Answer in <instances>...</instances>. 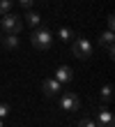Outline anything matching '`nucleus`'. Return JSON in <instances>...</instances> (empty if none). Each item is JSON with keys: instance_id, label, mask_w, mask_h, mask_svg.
Masks as SVG:
<instances>
[{"instance_id": "f3484780", "label": "nucleus", "mask_w": 115, "mask_h": 127, "mask_svg": "<svg viewBox=\"0 0 115 127\" xmlns=\"http://www.w3.org/2000/svg\"><path fill=\"white\" fill-rule=\"evenodd\" d=\"M0 127H2V118H0Z\"/></svg>"}, {"instance_id": "7ed1b4c3", "label": "nucleus", "mask_w": 115, "mask_h": 127, "mask_svg": "<svg viewBox=\"0 0 115 127\" xmlns=\"http://www.w3.org/2000/svg\"><path fill=\"white\" fill-rule=\"evenodd\" d=\"M71 53L76 58H90L92 56V42L85 39V37H76L71 42Z\"/></svg>"}, {"instance_id": "20e7f679", "label": "nucleus", "mask_w": 115, "mask_h": 127, "mask_svg": "<svg viewBox=\"0 0 115 127\" xmlns=\"http://www.w3.org/2000/svg\"><path fill=\"white\" fill-rule=\"evenodd\" d=\"M60 106H62V111H78L81 106V99H78V95L76 93H65L62 97H60Z\"/></svg>"}, {"instance_id": "39448f33", "label": "nucleus", "mask_w": 115, "mask_h": 127, "mask_svg": "<svg viewBox=\"0 0 115 127\" xmlns=\"http://www.w3.org/2000/svg\"><path fill=\"white\" fill-rule=\"evenodd\" d=\"M97 127H115V118H113V113L106 106H101L99 109V113H97Z\"/></svg>"}, {"instance_id": "ddd939ff", "label": "nucleus", "mask_w": 115, "mask_h": 127, "mask_svg": "<svg viewBox=\"0 0 115 127\" xmlns=\"http://www.w3.org/2000/svg\"><path fill=\"white\" fill-rule=\"evenodd\" d=\"M78 127H97V123L92 120V118H81V120H78Z\"/></svg>"}, {"instance_id": "6e6552de", "label": "nucleus", "mask_w": 115, "mask_h": 127, "mask_svg": "<svg viewBox=\"0 0 115 127\" xmlns=\"http://www.w3.org/2000/svg\"><path fill=\"white\" fill-rule=\"evenodd\" d=\"M0 39H2V46L5 49H19V37L16 35L7 32V37H0Z\"/></svg>"}, {"instance_id": "f8f14e48", "label": "nucleus", "mask_w": 115, "mask_h": 127, "mask_svg": "<svg viewBox=\"0 0 115 127\" xmlns=\"http://www.w3.org/2000/svg\"><path fill=\"white\" fill-rule=\"evenodd\" d=\"M12 5H14V0H0V14H9Z\"/></svg>"}, {"instance_id": "423d86ee", "label": "nucleus", "mask_w": 115, "mask_h": 127, "mask_svg": "<svg viewBox=\"0 0 115 127\" xmlns=\"http://www.w3.org/2000/svg\"><path fill=\"white\" fill-rule=\"evenodd\" d=\"M42 88H44L46 97H55V95L62 93V83H60V81H55V79H44Z\"/></svg>"}, {"instance_id": "f03ea898", "label": "nucleus", "mask_w": 115, "mask_h": 127, "mask_svg": "<svg viewBox=\"0 0 115 127\" xmlns=\"http://www.w3.org/2000/svg\"><path fill=\"white\" fill-rule=\"evenodd\" d=\"M51 44H53V35L46 30V28H35V32H32V46L35 49H51Z\"/></svg>"}, {"instance_id": "2eb2a0df", "label": "nucleus", "mask_w": 115, "mask_h": 127, "mask_svg": "<svg viewBox=\"0 0 115 127\" xmlns=\"http://www.w3.org/2000/svg\"><path fill=\"white\" fill-rule=\"evenodd\" d=\"M19 5L23 7V9H30V7L35 5V0H19Z\"/></svg>"}, {"instance_id": "9b49d317", "label": "nucleus", "mask_w": 115, "mask_h": 127, "mask_svg": "<svg viewBox=\"0 0 115 127\" xmlns=\"http://www.w3.org/2000/svg\"><path fill=\"white\" fill-rule=\"evenodd\" d=\"M111 97H113V86H111V83H106V86L101 88V102H108Z\"/></svg>"}, {"instance_id": "dca6fc26", "label": "nucleus", "mask_w": 115, "mask_h": 127, "mask_svg": "<svg viewBox=\"0 0 115 127\" xmlns=\"http://www.w3.org/2000/svg\"><path fill=\"white\" fill-rule=\"evenodd\" d=\"M115 28V16H108L106 19V30H113Z\"/></svg>"}, {"instance_id": "9d476101", "label": "nucleus", "mask_w": 115, "mask_h": 127, "mask_svg": "<svg viewBox=\"0 0 115 127\" xmlns=\"http://www.w3.org/2000/svg\"><path fill=\"white\" fill-rule=\"evenodd\" d=\"M74 30H69V28H60L58 30V39H62V42H74Z\"/></svg>"}, {"instance_id": "4468645a", "label": "nucleus", "mask_w": 115, "mask_h": 127, "mask_svg": "<svg viewBox=\"0 0 115 127\" xmlns=\"http://www.w3.org/2000/svg\"><path fill=\"white\" fill-rule=\"evenodd\" d=\"M9 116V106L7 104H0V118H7Z\"/></svg>"}, {"instance_id": "0eeeda50", "label": "nucleus", "mask_w": 115, "mask_h": 127, "mask_svg": "<svg viewBox=\"0 0 115 127\" xmlns=\"http://www.w3.org/2000/svg\"><path fill=\"white\" fill-rule=\"evenodd\" d=\"M71 79H74V72H71V67H67V65H60L58 69H55V81H60V83H69Z\"/></svg>"}, {"instance_id": "1a4fd4ad", "label": "nucleus", "mask_w": 115, "mask_h": 127, "mask_svg": "<svg viewBox=\"0 0 115 127\" xmlns=\"http://www.w3.org/2000/svg\"><path fill=\"white\" fill-rule=\"evenodd\" d=\"M25 19H28V26H30V28H39V26H42V16H39L37 12H30V9H28V16H25Z\"/></svg>"}, {"instance_id": "f257e3e1", "label": "nucleus", "mask_w": 115, "mask_h": 127, "mask_svg": "<svg viewBox=\"0 0 115 127\" xmlns=\"http://www.w3.org/2000/svg\"><path fill=\"white\" fill-rule=\"evenodd\" d=\"M0 28H2L5 32H12V35H19L21 28H23V21L21 16H16V14H2V19H0Z\"/></svg>"}]
</instances>
